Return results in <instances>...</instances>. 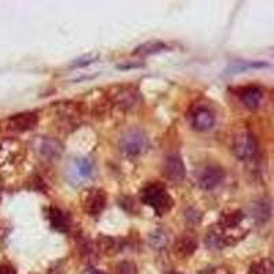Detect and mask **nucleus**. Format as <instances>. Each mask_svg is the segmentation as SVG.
<instances>
[{"label": "nucleus", "instance_id": "4be33fe9", "mask_svg": "<svg viewBox=\"0 0 274 274\" xmlns=\"http://www.w3.org/2000/svg\"><path fill=\"white\" fill-rule=\"evenodd\" d=\"M99 58V55L95 54V52H92V54H87L83 55V56H80L76 60H73V63L70 65V67H74V69H78V67H85V66L91 65V63H93L96 62Z\"/></svg>", "mask_w": 274, "mask_h": 274}, {"label": "nucleus", "instance_id": "b1692460", "mask_svg": "<svg viewBox=\"0 0 274 274\" xmlns=\"http://www.w3.org/2000/svg\"><path fill=\"white\" fill-rule=\"evenodd\" d=\"M167 237L165 234H161V232H156V234L151 236V244L154 245V248H162L166 244Z\"/></svg>", "mask_w": 274, "mask_h": 274}, {"label": "nucleus", "instance_id": "a211bd4d", "mask_svg": "<svg viewBox=\"0 0 274 274\" xmlns=\"http://www.w3.org/2000/svg\"><path fill=\"white\" fill-rule=\"evenodd\" d=\"M95 172L93 163L87 159V158H80L73 163V173L76 174V177L80 180H87L92 177V174Z\"/></svg>", "mask_w": 274, "mask_h": 274}, {"label": "nucleus", "instance_id": "2eb2a0df", "mask_svg": "<svg viewBox=\"0 0 274 274\" xmlns=\"http://www.w3.org/2000/svg\"><path fill=\"white\" fill-rule=\"evenodd\" d=\"M48 220H49V224L51 227L59 230V232H66L69 229V220L66 214L59 210L58 207H49L48 210Z\"/></svg>", "mask_w": 274, "mask_h": 274}, {"label": "nucleus", "instance_id": "5701e85b", "mask_svg": "<svg viewBox=\"0 0 274 274\" xmlns=\"http://www.w3.org/2000/svg\"><path fill=\"white\" fill-rule=\"evenodd\" d=\"M117 273L118 274H135L136 273V268L135 265L131 262H121L117 266Z\"/></svg>", "mask_w": 274, "mask_h": 274}, {"label": "nucleus", "instance_id": "39448f33", "mask_svg": "<svg viewBox=\"0 0 274 274\" xmlns=\"http://www.w3.org/2000/svg\"><path fill=\"white\" fill-rule=\"evenodd\" d=\"M185 166L183 159L179 155H169L163 163V174L165 177L173 183H180L185 179Z\"/></svg>", "mask_w": 274, "mask_h": 274}, {"label": "nucleus", "instance_id": "423d86ee", "mask_svg": "<svg viewBox=\"0 0 274 274\" xmlns=\"http://www.w3.org/2000/svg\"><path fill=\"white\" fill-rule=\"evenodd\" d=\"M37 115L35 113L17 114L7 121L8 129L12 132H26L33 129L37 125Z\"/></svg>", "mask_w": 274, "mask_h": 274}, {"label": "nucleus", "instance_id": "bb28decb", "mask_svg": "<svg viewBox=\"0 0 274 274\" xmlns=\"http://www.w3.org/2000/svg\"><path fill=\"white\" fill-rule=\"evenodd\" d=\"M210 274H229V272H228L227 269H215L214 272Z\"/></svg>", "mask_w": 274, "mask_h": 274}, {"label": "nucleus", "instance_id": "aec40b11", "mask_svg": "<svg viewBox=\"0 0 274 274\" xmlns=\"http://www.w3.org/2000/svg\"><path fill=\"white\" fill-rule=\"evenodd\" d=\"M248 274H274V263L270 259L252 265Z\"/></svg>", "mask_w": 274, "mask_h": 274}, {"label": "nucleus", "instance_id": "cd10ccee", "mask_svg": "<svg viewBox=\"0 0 274 274\" xmlns=\"http://www.w3.org/2000/svg\"><path fill=\"white\" fill-rule=\"evenodd\" d=\"M273 101H274V96H273Z\"/></svg>", "mask_w": 274, "mask_h": 274}, {"label": "nucleus", "instance_id": "6ab92c4d", "mask_svg": "<svg viewBox=\"0 0 274 274\" xmlns=\"http://www.w3.org/2000/svg\"><path fill=\"white\" fill-rule=\"evenodd\" d=\"M96 244H97V248L106 255H111V254H115L118 251L117 240L113 237H108V236H99Z\"/></svg>", "mask_w": 274, "mask_h": 274}, {"label": "nucleus", "instance_id": "dca6fc26", "mask_svg": "<svg viewBox=\"0 0 274 274\" xmlns=\"http://www.w3.org/2000/svg\"><path fill=\"white\" fill-rule=\"evenodd\" d=\"M206 245L209 248H224V245L227 244V234L224 232V229L218 225V227L210 229L207 236H206Z\"/></svg>", "mask_w": 274, "mask_h": 274}, {"label": "nucleus", "instance_id": "f257e3e1", "mask_svg": "<svg viewBox=\"0 0 274 274\" xmlns=\"http://www.w3.org/2000/svg\"><path fill=\"white\" fill-rule=\"evenodd\" d=\"M141 200L144 204L152 207L158 215L166 214L173 207V199L167 193L162 184H149L141 192Z\"/></svg>", "mask_w": 274, "mask_h": 274}, {"label": "nucleus", "instance_id": "6e6552de", "mask_svg": "<svg viewBox=\"0 0 274 274\" xmlns=\"http://www.w3.org/2000/svg\"><path fill=\"white\" fill-rule=\"evenodd\" d=\"M224 179V170L221 167L210 166L204 169V172L199 179V186L204 191H211L217 185L220 184Z\"/></svg>", "mask_w": 274, "mask_h": 274}, {"label": "nucleus", "instance_id": "20e7f679", "mask_svg": "<svg viewBox=\"0 0 274 274\" xmlns=\"http://www.w3.org/2000/svg\"><path fill=\"white\" fill-rule=\"evenodd\" d=\"M107 203V195L103 189H92L87 193L84 200V209L90 215H99L106 207Z\"/></svg>", "mask_w": 274, "mask_h": 274}, {"label": "nucleus", "instance_id": "a878e982", "mask_svg": "<svg viewBox=\"0 0 274 274\" xmlns=\"http://www.w3.org/2000/svg\"><path fill=\"white\" fill-rule=\"evenodd\" d=\"M84 274H104V273L100 272V270H97V269H95V268H90L84 272Z\"/></svg>", "mask_w": 274, "mask_h": 274}, {"label": "nucleus", "instance_id": "7ed1b4c3", "mask_svg": "<svg viewBox=\"0 0 274 274\" xmlns=\"http://www.w3.org/2000/svg\"><path fill=\"white\" fill-rule=\"evenodd\" d=\"M233 152L237 156L240 161H247L251 159L252 156L256 154V145L255 137L252 136V133L248 131H243L237 133L234 138H233Z\"/></svg>", "mask_w": 274, "mask_h": 274}, {"label": "nucleus", "instance_id": "9b49d317", "mask_svg": "<svg viewBox=\"0 0 274 274\" xmlns=\"http://www.w3.org/2000/svg\"><path fill=\"white\" fill-rule=\"evenodd\" d=\"M114 103L119 106L124 110H128V108H132L138 100V92H137L135 88H122L118 92H115V95L113 96Z\"/></svg>", "mask_w": 274, "mask_h": 274}, {"label": "nucleus", "instance_id": "ddd939ff", "mask_svg": "<svg viewBox=\"0 0 274 274\" xmlns=\"http://www.w3.org/2000/svg\"><path fill=\"white\" fill-rule=\"evenodd\" d=\"M196 238L192 234H183L176 243V252H177V255L183 256V258H188L196 251Z\"/></svg>", "mask_w": 274, "mask_h": 274}, {"label": "nucleus", "instance_id": "4468645a", "mask_svg": "<svg viewBox=\"0 0 274 274\" xmlns=\"http://www.w3.org/2000/svg\"><path fill=\"white\" fill-rule=\"evenodd\" d=\"M268 63L265 62H255V60H234L230 65L228 66L227 74L232 76V74H240V73L248 72L252 69H261V67H266Z\"/></svg>", "mask_w": 274, "mask_h": 274}, {"label": "nucleus", "instance_id": "9d476101", "mask_svg": "<svg viewBox=\"0 0 274 274\" xmlns=\"http://www.w3.org/2000/svg\"><path fill=\"white\" fill-rule=\"evenodd\" d=\"M37 149L43 158L47 159H56L62 155L63 152V145L54 138H42L37 145Z\"/></svg>", "mask_w": 274, "mask_h": 274}, {"label": "nucleus", "instance_id": "c85d7f7f", "mask_svg": "<svg viewBox=\"0 0 274 274\" xmlns=\"http://www.w3.org/2000/svg\"><path fill=\"white\" fill-rule=\"evenodd\" d=\"M172 274H174V273H172Z\"/></svg>", "mask_w": 274, "mask_h": 274}, {"label": "nucleus", "instance_id": "412c9836", "mask_svg": "<svg viewBox=\"0 0 274 274\" xmlns=\"http://www.w3.org/2000/svg\"><path fill=\"white\" fill-rule=\"evenodd\" d=\"M254 217L258 221H261V222H265L266 220H269V217H270V207H269L268 203H256L255 207H254Z\"/></svg>", "mask_w": 274, "mask_h": 274}, {"label": "nucleus", "instance_id": "393cba45", "mask_svg": "<svg viewBox=\"0 0 274 274\" xmlns=\"http://www.w3.org/2000/svg\"><path fill=\"white\" fill-rule=\"evenodd\" d=\"M0 274H17V273H15V270H14L11 266H8V265H1V266H0Z\"/></svg>", "mask_w": 274, "mask_h": 274}, {"label": "nucleus", "instance_id": "1a4fd4ad", "mask_svg": "<svg viewBox=\"0 0 274 274\" xmlns=\"http://www.w3.org/2000/svg\"><path fill=\"white\" fill-rule=\"evenodd\" d=\"M237 95L240 96L243 104L248 110H256V108L259 107V104H261V100H262V91L259 90L258 87H255V85H250V87L241 88Z\"/></svg>", "mask_w": 274, "mask_h": 274}, {"label": "nucleus", "instance_id": "f3484780", "mask_svg": "<svg viewBox=\"0 0 274 274\" xmlns=\"http://www.w3.org/2000/svg\"><path fill=\"white\" fill-rule=\"evenodd\" d=\"M167 48V46L163 42H159V40H152V42H147L138 46V47L133 51V55L135 56H149V55L159 54L162 51H165Z\"/></svg>", "mask_w": 274, "mask_h": 274}, {"label": "nucleus", "instance_id": "0eeeda50", "mask_svg": "<svg viewBox=\"0 0 274 274\" xmlns=\"http://www.w3.org/2000/svg\"><path fill=\"white\" fill-rule=\"evenodd\" d=\"M215 124L214 113L207 107L197 108L192 114V126L199 132L210 131Z\"/></svg>", "mask_w": 274, "mask_h": 274}, {"label": "nucleus", "instance_id": "f8f14e48", "mask_svg": "<svg viewBox=\"0 0 274 274\" xmlns=\"http://www.w3.org/2000/svg\"><path fill=\"white\" fill-rule=\"evenodd\" d=\"M244 220V214L241 210H229V211H224L221 213L220 217V225L224 230L227 229H234L237 228Z\"/></svg>", "mask_w": 274, "mask_h": 274}, {"label": "nucleus", "instance_id": "f03ea898", "mask_svg": "<svg viewBox=\"0 0 274 274\" xmlns=\"http://www.w3.org/2000/svg\"><path fill=\"white\" fill-rule=\"evenodd\" d=\"M119 147H121L122 152L125 155L136 158V156L143 155V154H145L148 151V137L140 129H129L121 137Z\"/></svg>", "mask_w": 274, "mask_h": 274}]
</instances>
